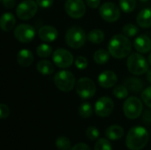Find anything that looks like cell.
Masks as SVG:
<instances>
[{"mask_svg":"<svg viewBox=\"0 0 151 150\" xmlns=\"http://www.w3.org/2000/svg\"><path fill=\"white\" fill-rule=\"evenodd\" d=\"M132 50L130 40L125 34L114 35L108 44V50L110 54L118 59L127 57Z\"/></svg>","mask_w":151,"mask_h":150,"instance_id":"obj_1","label":"cell"},{"mask_svg":"<svg viewBox=\"0 0 151 150\" xmlns=\"http://www.w3.org/2000/svg\"><path fill=\"white\" fill-rule=\"evenodd\" d=\"M150 135L146 128L134 126L131 128L127 135L126 145L130 150H142L149 142Z\"/></svg>","mask_w":151,"mask_h":150,"instance_id":"obj_2","label":"cell"},{"mask_svg":"<svg viewBox=\"0 0 151 150\" xmlns=\"http://www.w3.org/2000/svg\"><path fill=\"white\" fill-rule=\"evenodd\" d=\"M128 71L134 75H142L148 72L149 63L140 53H133L129 56L127 62Z\"/></svg>","mask_w":151,"mask_h":150,"instance_id":"obj_3","label":"cell"},{"mask_svg":"<svg viewBox=\"0 0 151 150\" xmlns=\"http://www.w3.org/2000/svg\"><path fill=\"white\" fill-rule=\"evenodd\" d=\"M87 35L84 30L78 26H73L65 33V42L66 44L73 49L81 48L86 42Z\"/></svg>","mask_w":151,"mask_h":150,"instance_id":"obj_4","label":"cell"},{"mask_svg":"<svg viewBox=\"0 0 151 150\" xmlns=\"http://www.w3.org/2000/svg\"><path fill=\"white\" fill-rule=\"evenodd\" d=\"M54 83L60 91L70 92L75 86V77L70 71L61 70L55 74Z\"/></svg>","mask_w":151,"mask_h":150,"instance_id":"obj_5","label":"cell"},{"mask_svg":"<svg viewBox=\"0 0 151 150\" xmlns=\"http://www.w3.org/2000/svg\"><path fill=\"white\" fill-rule=\"evenodd\" d=\"M143 111V105L142 101L135 97H128L123 105V111L125 116L129 119H135L139 118Z\"/></svg>","mask_w":151,"mask_h":150,"instance_id":"obj_6","label":"cell"},{"mask_svg":"<svg viewBox=\"0 0 151 150\" xmlns=\"http://www.w3.org/2000/svg\"><path fill=\"white\" fill-rule=\"evenodd\" d=\"M78 95L82 99H89L93 97L96 92L95 82L88 77L81 78L75 85Z\"/></svg>","mask_w":151,"mask_h":150,"instance_id":"obj_7","label":"cell"},{"mask_svg":"<svg viewBox=\"0 0 151 150\" xmlns=\"http://www.w3.org/2000/svg\"><path fill=\"white\" fill-rule=\"evenodd\" d=\"M38 4L34 0H24L16 8V15L21 20L32 19L37 12Z\"/></svg>","mask_w":151,"mask_h":150,"instance_id":"obj_8","label":"cell"},{"mask_svg":"<svg viewBox=\"0 0 151 150\" xmlns=\"http://www.w3.org/2000/svg\"><path fill=\"white\" fill-rule=\"evenodd\" d=\"M99 14L101 18L106 22H115L120 17L119 8L111 2L104 3L99 8Z\"/></svg>","mask_w":151,"mask_h":150,"instance_id":"obj_9","label":"cell"},{"mask_svg":"<svg viewBox=\"0 0 151 150\" xmlns=\"http://www.w3.org/2000/svg\"><path fill=\"white\" fill-rule=\"evenodd\" d=\"M65 10L71 18L80 19L86 13V5L83 0H66Z\"/></svg>","mask_w":151,"mask_h":150,"instance_id":"obj_10","label":"cell"},{"mask_svg":"<svg viewBox=\"0 0 151 150\" xmlns=\"http://www.w3.org/2000/svg\"><path fill=\"white\" fill-rule=\"evenodd\" d=\"M52 59L54 64L59 68H68L73 63V54L65 49H58L53 52Z\"/></svg>","mask_w":151,"mask_h":150,"instance_id":"obj_11","label":"cell"},{"mask_svg":"<svg viewBox=\"0 0 151 150\" xmlns=\"http://www.w3.org/2000/svg\"><path fill=\"white\" fill-rule=\"evenodd\" d=\"M15 38L22 43L30 42L35 36V29L28 24H19L14 29Z\"/></svg>","mask_w":151,"mask_h":150,"instance_id":"obj_12","label":"cell"},{"mask_svg":"<svg viewBox=\"0 0 151 150\" xmlns=\"http://www.w3.org/2000/svg\"><path fill=\"white\" fill-rule=\"evenodd\" d=\"M114 109L113 101L108 96H103L99 98L95 104L96 114L101 118H106L111 114Z\"/></svg>","mask_w":151,"mask_h":150,"instance_id":"obj_13","label":"cell"},{"mask_svg":"<svg viewBox=\"0 0 151 150\" xmlns=\"http://www.w3.org/2000/svg\"><path fill=\"white\" fill-rule=\"evenodd\" d=\"M118 77L112 71H104L98 75V83L104 88H111L116 85Z\"/></svg>","mask_w":151,"mask_h":150,"instance_id":"obj_14","label":"cell"},{"mask_svg":"<svg viewBox=\"0 0 151 150\" xmlns=\"http://www.w3.org/2000/svg\"><path fill=\"white\" fill-rule=\"evenodd\" d=\"M58 30L52 26L42 27L38 31L39 38L45 42H51L58 38Z\"/></svg>","mask_w":151,"mask_h":150,"instance_id":"obj_15","label":"cell"},{"mask_svg":"<svg viewBox=\"0 0 151 150\" xmlns=\"http://www.w3.org/2000/svg\"><path fill=\"white\" fill-rule=\"evenodd\" d=\"M134 46L140 53H148L151 50V39L146 34L139 35L135 38Z\"/></svg>","mask_w":151,"mask_h":150,"instance_id":"obj_16","label":"cell"},{"mask_svg":"<svg viewBox=\"0 0 151 150\" xmlns=\"http://www.w3.org/2000/svg\"><path fill=\"white\" fill-rule=\"evenodd\" d=\"M34 61L33 53L27 49L20 50L17 54V62L20 66L28 67L32 65Z\"/></svg>","mask_w":151,"mask_h":150,"instance_id":"obj_17","label":"cell"},{"mask_svg":"<svg viewBox=\"0 0 151 150\" xmlns=\"http://www.w3.org/2000/svg\"><path fill=\"white\" fill-rule=\"evenodd\" d=\"M137 24L143 28L151 27V8H145L142 10L136 18Z\"/></svg>","mask_w":151,"mask_h":150,"instance_id":"obj_18","label":"cell"},{"mask_svg":"<svg viewBox=\"0 0 151 150\" xmlns=\"http://www.w3.org/2000/svg\"><path fill=\"white\" fill-rule=\"evenodd\" d=\"M16 23V19L14 15L12 12H4L1 16V28L4 32H8L12 30L14 27V25Z\"/></svg>","mask_w":151,"mask_h":150,"instance_id":"obj_19","label":"cell"},{"mask_svg":"<svg viewBox=\"0 0 151 150\" xmlns=\"http://www.w3.org/2000/svg\"><path fill=\"white\" fill-rule=\"evenodd\" d=\"M106 137L111 141L120 140L124 135V129L118 125H112L109 126L105 131Z\"/></svg>","mask_w":151,"mask_h":150,"instance_id":"obj_20","label":"cell"},{"mask_svg":"<svg viewBox=\"0 0 151 150\" xmlns=\"http://www.w3.org/2000/svg\"><path fill=\"white\" fill-rule=\"evenodd\" d=\"M124 85L127 88V89H129L132 92H141L143 88V82L138 79V78H134V77H130L127 78L124 80Z\"/></svg>","mask_w":151,"mask_h":150,"instance_id":"obj_21","label":"cell"},{"mask_svg":"<svg viewBox=\"0 0 151 150\" xmlns=\"http://www.w3.org/2000/svg\"><path fill=\"white\" fill-rule=\"evenodd\" d=\"M36 68H37V71L42 75H50L55 71V67L51 64V62L49 60H45V59L39 61L36 65Z\"/></svg>","mask_w":151,"mask_h":150,"instance_id":"obj_22","label":"cell"},{"mask_svg":"<svg viewBox=\"0 0 151 150\" xmlns=\"http://www.w3.org/2000/svg\"><path fill=\"white\" fill-rule=\"evenodd\" d=\"M104 33L100 29H93L88 34V39L90 42L94 44H99L104 40Z\"/></svg>","mask_w":151,"mask_h":150,"instance_id":"obj_23","label":"cell"},{"mask_svg":"<svg viewBox=\"0 0 151 150\" xmlns=\"http://www.w3.org/2000/svg\"><path fill=\"white\" fill-rule=\"evenodd\" d=\"M110 52L109 50H105L104 49H100L94 53V60L97 65H104L110 59Z\"/></svg>","mask_w":151,"mask_h":150,"instance_id":"obj_24","label":"cell"},{"mask_svg":"<svg viewBox=\"0 0 151 150\" xmlns=\"http://www.w3.org/2000/svg\"><path fill=\"white\" fill-rule=\"evenodd\" d=\"M55 145L59 150H70L71 149V141L65 136H60L57 138L55 141Z\"/></svg>","mask_w":151,"mask_h":150,"instance_id":"obj_25","label":"cell"},{"mask_svg":"<svg viewBox=\"0 0 151 150\" xmlns=\"http://www.w3.org/2000/svg\"><path fill=\"white\" fill-rule=\"evenodd\" d=\"M93 113V108L89 103H83L79 107V114L83 118H89Z\"/></svg>","mask_w":151,"mask_h":150,"instance_id":"obj_26","label":"cell"},{"mask_svg":"<svg viewBox=\"0 0 151 150\" xmlns=\"http://www.w3.org/2000/svg\"><path fill=\"white\" fill-rule=\"evenodd\" d=\"M119 6L125 12H132L136 7V0H119Z\"/></svg>","mask_w":151,"mask_h":150,"instance_id":"obj_27","label":"cell"},{"mask_svg":"<svg viewBox=\"0 0 151 150\" xmlns=\"http://www.w3.org/2000/svg\"><path fill=\"white\" fill-rule=\"evenodd\" d=\"M51 53H52V47L47 43H42L36 49V54L40 57H48Z\"/></svg>","mask_w":151,"mask_h":150,"instance_id":"obj_28","label":"cell"},{"mask_svg":"<svg viewBox=\"0 0 151 150\" xmlns=\"http://www.w3.org/2000/svg\"><path fill=\"white\" fill-rule=\"evenodd\" d=\"M113 95L118 99H125L128 95V89L125 85L115 86L113 88Z\"/></svg>","mask_w":151,"mask_h":150,"instance_id":"obj_29","label":"cell"},{"mask_svg":"<svg viewBox=\"0 0 151 150\" xmlns=\"http://www.w3.org/2000/svg\"><path fill=\"white\" fill-rule=\"evenodd\" d=\"M122 31H123V34L126 36H127V37H134L139 33V28L134 24H127V25L124 26Z\"/></svg>","mask_w":151,"mask_h":150,"instance_id":"obj_30","label":"cell"},{"mask_svg":"<svg viewBox=\"0 0 151 150\" xmlns=\"http://www.w3.org/2000/svg\"><path fill=\"white\" fill-rule=\"evenodd\" d=\"M94 150H112V147L108 140L99 139L95 145Z\"/></svg>","mask_w":151,"mask_h":150,"instance_id":"obj_31","label":"cell"},{"mask_svg":"<svg viewBox=\"0 0 151 150\" xmlns=\"http://www.w3.org/2000/svg\"><path fill=\"white\" fill-rule=\"evenodd\" d=\"M99 130L95 126H89L86 130V136L90 141H96L99 138Z\"/></svg>","mask_w":151,"mask_h":150,"instance_id":"obj_32","label":"cell"},{"mask_svg":"<svg viewBox=\"0 0 151 150\" xmlns=\"http://www.w3.org/2000/svg\"><path fill=\"white\" fill-rule=\"evenodd\" d=\"M142 99L143 103L151 109V87L145 88L142 93Z\"/></svg>","mask_w":151,"mask_h":150,"instance_id":"obj_33","label":"cell"},{"mask_svg":"<svg viewBox=\"0 0 151 150\" xmlns=\"http://www.w3.org/2000/svg\"><path fill=\"white\" fill-rule=\"evenodd\" d=\"M74 63H75L76 68H78V69H80V70H84V69H86L87 66H88V59H87L86 57H82V56L77 57L76 59H75V61H74Z\"/></svg>","mask_w":151,"mask_h":150,"instance_id":"obj_34","label":"cell"},{"mask_svg":"<svg viewBox=\"0 0 151 150\" xmlns=\"http://www.w3.org/2000/svg\"><path fill=\"white\" fill-rule=\"evenodd\" d=\"M9 114H10V109H9V107L7 105H5V104L2 103L0 105V117H1V118L2 119L6 118L9 116Z\"/></svg>","mask_w":151,"mask_h":150,"instance_id":"obj_35","label":"cell"},{"mask_svg":"<svg viewBox=\"0 0 151 150\" xmlns=\"http://www.w3.org/2000/svg\"><path fill=\"white\" fill-rule=\"evenodd\" d=\"M53 2H54V0H36L38 6H40L41 8H43V9H47V8L50 7L53 4Z\"/></svg>","mask_w":151,"mask_h":150,"instance_id":"obj_36","label":"cell"},{"mask_svg":"<svg viewBox=\"0 0 151 150\" xmlns=\"http://www.w3.org/2000/svg\"><path fill=\"white\" fill-rule=\"evenodd\" d=\"M70 150H91L90 148L85 144V143H78L74 146H73Z\"/></svg>","mask_w":151,"mask_h":150,"instance_id":"obj_37","label":"cell"},{"mask_svg":"<svg viewBox=\"0 0 151 150\" xmlns=\"http://www.w3.org/2000/svg\"><path fill=\"white\" fill-rule=\"evenodd\" d=\"M85 1H86L88 6L92 9H96L99 6L100 2H101V0H85Z\"/></svg>","mask_w":151,"mask_h":150,"instance_id":"obj_38","label":"cell"},{"mask_svg":"<svg viewBox=\"0 0 151 150\" xmlns=\"http://www.w3.org/2000/svg\"><path fill=\"white\" fill-rule=\"evenodd\" d=\"M1 1L4 7L6 9H12L15 5V0H1Z\"/></svg>","mask_w":151,"mask_h":150,"instance_id":"obj_39","label":"cell"},{"mask_svg":"<svg viewBox=\"0 0 151 150\" xmlns=\"http://www.w3.org/2000/svg\"><path fill=\"white\" fill-rule=\"evenodd\" d=\"M143 120L147 124H151V111H147L143 115Z\"/></svg>","mask_w":151,"mask_h":150,"instance_id":"obj_40","label":"cell"},{"mask_svg":"<svg viewBox=\"0 0 151 150\" xmlns=\"http://www.w3.org/2000/svg\"><path fill=\"white\" fill-rule=\"evenodd\" d=\"M146 77H147V80L148 81H150L151 83V69L150 70H148L147 72V74H146Z\"/></svg>","mask_w":151,"mask_h":150,"instance_id":"obj_41","label":"cell"},{"mask_svg":"<svg viewBox=\"0 0 151 150\" xmlns=\"http://www.w3.org/2000/svg\"><path fill=\"white\" fill-rule=\"evenodd\" d=\"M149 63H150V65H151V52L150 53V56H149Z\"/></svg>","mask_w":151,"mask_h":150,"instance_id":"obj_42","label":"cell"},{"mask_svg":"<svg viewBox=\"0 0 151 150\" xmlns=\"http://www.w3.org/2000/svg\"><path fill=\"white\" fill-rule=\"evenodd\" d=\"M141 2H147V1H149V0H140Z\"/></svg>","mask_w":151,"mask_h":150,"instance_id":"obj_43","label":"cell"},{"mask_svg":"<svg viewBox=\"0 0 151 150\" xmlns=\"http://www.w3.org/2000/svg\"><path fill=\"white\" fill-rule=\"evenodd\" d=\"M150 36H151V33H150Z\"/></svg>","mask_w":151,"mask_h":150,"instance_id":"obj_44","label":"cell"}]
</instances>
